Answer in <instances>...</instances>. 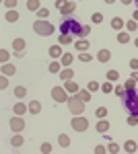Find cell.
Returning <instances> with one entry per match:
<instances>
[{"mask_svg": "<svg viewBox=\"0 0 138 154\" xmlns=\"http://www.w3.org/2000/svg\"><path fill=\"white\" fill-rule=\"evenodd\" d=\"M111 27H114V29H122V27H124V19H120V17L111 19Z\"/></svg>", "mask_w": 138, "mask_h": 154, "instance_id": "20", "label": "cell"}, {"mask_svg": "<svg viewBox=\"0 0 138 154\" xmlns=\"http://www.w3.org/2000/svg\"><path fill=\"white\" fill-rule=\"evenodd\" d=\"M105 2H107V4H111V2H115V0H105Z\"/></svg>", "mask_w": 138, "mask_h": 154, "instance_id": "53", "label": "cell"}, {"mask_svg": "<svg viewBox=\"0 0 138 154\" xmlns=\"http://www.w3.org/2000/svg\"><path fill=\"white\" fill-rule=\"evenodd\" d=\"M58 11L62 12V17H68V14H72V12L76 11V4H74L72 0H64V4H62Z\"/></svg>", "mask_w": 138, "mask_h": 154, "instance_id": "7", "label": "cell"}, {"mask_svg": "<svg viewBox=\"0 0 138 154\" xmlns=\"http://www.w3.org/2000/svg\"><path fill=\"white\" fill-rule=\"evenodd\" d=\"M117 41H120V43H128V41H130V35H128V33H120V35H117Z\"/></svg>", "mask_w": 138, "mask_h": 154, "instance_id": "29", "label": "cell"}, {"mask_svg": "<svg viewBox=\"0 0 138 154\" xmlns=\"http://www.w3.org/2000/svg\"><path fill=\"white\" fill-rule=\"evenodd\" d=\"M62 64H64V66H70V64H72V54H64V56H62Z\"/></svg>", "mask_w": 138, "mask_h": 154, "instance_id": "26", "label": "cell"}, {"mask_svg": "<svg viewBox=\"0 0 138 154\" xmlns=\"http://www.w3.org/2000/svg\"><path fill=\"white\" fill-rule=\"evenodd\" d=\"M105 115H107V109H105V107H99V109H97V117L105 119Z\"/></svg>", "mask_w": 138, "mask_h": 154, "instance_id": "32", "label": "cell"}, {"mask_svg": "<svg viewBox=\"0 0 138 154\" xmlns=\"http://www.w3.org/2000/svg\"><path fill=\"white\" fill-rule=\"evenodd\" d=\"M6 86H8V78H6V74H4V76L0 78V88H6Z\"/></svg>", "mask_w": 138, "mask_h": 154, "instance_id": "42", "label": "cell"}, {"mask_svg": "<svg viewBox=\"0 0 138 154\" xmlns=\"http://www.w3.org/2000/svg\"><path fill=\"white\" fill-rule=\"evenodd\" d=\"M122 4H130V2H134V0H120Z\"/></svg>", "mask_w": 138, "mask_h": 154, "instance_id": "51", "label": "cell"}, {"mask_svg": "<svg viewBox=\"0 0 138 154\" xmlns=\"http://www.w3.org/2000/svg\"><path fill=\"white\" fill-rule=\"evenodd\" d=\"M72 41V35H68V33H60V45H66V43H70Z\"/></svg>", "mask_w": 138, "mask_h": 154, "instance_id": "18", "label": "cell"}, {"mask_svg": "<svg viewBox=\"0 0 138 154\" xmlns=\"http://www.w3.org/2000/svg\"><path fill=\"white\" fill-rule=\"evenodd\" d=\"M11 144L12 146H21V144H23V138H21V136H14V138L11 140Z\"/></svg>", "mask_w": 138, "mask_h": 154, "instance_id": "35", "label": "cell"}, {"mask_svg": "<svg viewBox=\"0 0 138 154\" xmlns=\"http://www.w3.org/2000/svg\"><path fill=\"white\" fill-rule=\"evenodd\" d=\"M64 88H66L68 93H79V84L74 82L72 78H70V80H66V84H64Z\"/></svg>", "mask_w": 138, "mask_h": 154, "instance_id": "11", "label": "cell"}, {"mask_svg": "<svg viewBox=\"0 0 138 154\" xmlns=\"http://www.w3.org/2000/svg\"><path fill=\"white\" fill-rule=\"evenodd\" d=\"M91 33V27L89 25H82V33H81V39H87V35Z\"/></svg>", "mask_w": 138, "mask_h": 154, "instance_id": "30", "label": "cell"}, {"mask_svg": "<svg viewBox=\"0 0 138 154\" xmlns=\"http://www.w3.org/2000/svg\"><path fill=\"white\" fill-rule=\"evenodd\" d=\"M58 31L60 33H68V35H76L81 37L82 33V25L76 21V19H70V17H66L62 23H60V27H58Z\"/></svg>", "mask_w": 138, "mask_h": 154, "instance_id": "2", "label": "cell"}, {"mask_svg": "<svg viewBox=\"0 0 138 154\" xmlns=\"http://www.w3.org/2000/svg\"><path fill=\"white\" fill-rule=\"evenodd\" d=\"M14 113H17V115H23L25 113V105L23 103H17V105H14Z\"/></svg>", "mask_w": 138, "mask_h": 154, "instance_id": "27", "label": "cell"}, {"mask_svg": "<svg viewBox=\"0 0 138 154\" xmlns=\"http://www.w3.org/2000/svg\"><path fill=\"white\" fill-rule=\"evenodd\" d=\"M29 111H31V113H39V111H41L39 101H31V103H29Z\"/></svg>", "mask_w": 138, "mask_h": 154, "instance_id": "16", "label": "cell"}, {"mask_svg": "<svg viewBox=\"0 0 138 154\" xmlns=\"http://www.w3.org/2000/svg\"><path fill=\"white\" fill-rule=\"evenodd\" d=\"M134 2H136V6H138V0H134Z\"/></svg>", "mask_w": 138, "mask_h": 154, "instance_id": "55", "label": "cell"}, {"mask_svg": "<svg viewBox=\"0 0 138 154\" xmlns=\"http://www.w3.org/2000/svg\"><path fill=\"white\" fill-rule=\"evenodd\" d=\"M50 56H52V58H60V56H62V45H52V48H50Z\"/></svg>", "mask_w": 138, "mask_h": 154, "instance_id": "12", "label": "cell"}, {"mask_svg": "<svg viewBox=\"0 0 138 154\" xmlns=\"http://www.w3.org/2000/svg\"><path fill=\"white\" fill-rule=\"evenodd\" d=\"M68 109L74 113V115H81L82 111H85V101H82L79 95L70 97V99H68Z\"/></svg>", "mask_w": 138, "mask_h": 154, "instance_id": "4", "label": "cell"}, {"mask_svg": "<svg viewBox=\"0 0 138 154\" xmlns=\"http://www.w3.org/2000/svg\"><path fill=\"white\" fill-rule=\"evenodd\" d=\"M70 125H72L74 131H87L89 130V119L87 117H74L70 121Z\"/></svg>", "mask_w": 138, "mask_h": 154, "instance_id": "5", "label": "cell"}, {"mask_svg": "<svg viewBox=\"0 0 138 154\" xmlns=\"http://www.w3.org/2000/svg\"><path fill=\"white\" fill-rule=\"evenodd\" d=\"M60 66H62L60 62H52V64H50V72H54V74H56V72H60Z\"/></svg>", "mask_w": 138, "mask_h": 154, "instance_id": "28", "label": "cell"}, {"mask_svg": "<svg viewBox=\"0 0 138 154\" xmlns=\"http://www.w3.org/2000/svg\"><path fill=\"white\" fill-rule=\"evenodd\" d=\"M124 86H126V88H134V86H136V80H134V78L130 76V78H128L126 82H124Z\"/></svg>", "mask_w": 138, "mask_h": 154, "instance_id": "33", "label": "cell"}, {"mask_svg": "<svg viewBox=\"0 0 138 154\" xmlns=\"http://www.w3.org/2000/svg\"><path fill=\"white\" fill-rule=\"evenodd\" d=\"M41 152H46V154H47V152H52V146H50L47 142H46V144H41Z\"/></svg>", "mask_w": 138, "mask_h": 154, "instance_id": "45", "label": "cell"}, {"mask_svg": "<svg viewBox=\"0 0 138 154\" xmlns=\"http://www.w3.org/2000/svg\"><path fill=\"white\" fill-rule=\"evenodd\" d=\"M33 31L37 33V35L47 37V35H52V33H54V25L47 23L46 19H39V21H35V23H33Z\"/></svg>", "mask_w": 138, "mask_h": 154, "instance_id": "3", "label": "cell"}, {"mask_svg": "<svg viewBox=\"0 0 138 154\" xmlns=\"http://www.w3.org/2000/svg\"><path fill=\"white\" fill-rule=\"evenodd\" d=\"M126 27H128V31H136V29H138L136 21H128V23H126Z\"/></svg>", "mask_w": 138, "mask_h": 154, "instance_id": "36", "label": "cell"}, {"mask_svg": "<svg viewBox=\"0 0 138 154\" xmlns=\"http://www.w3.org/2000/svg\"><path fill=\"white\" fill-rule=\"evenodd\" d=\"M97 131H101V134H105V131H109V121H105V119H101V121L97 123Z\"/></svg>", "mask_w": 138, "mask_h": 154, "instance_id": "14", "label": "cell"}, {"mask_svg": "<svg viewBox=\"0 0 138 154\" xmlns=\"http://www.w3.org/2000/svg\"><path fill=\"white\" fill-rule=\"evenodd\" d=\"M60 76H62L64 80H70V78L74 76V72H72V70H70V68H68V70H62V72H60Z\"/></svg>", "mask_w": 138, "mask_h": 154, "instance_id": "24", "label": "cell"}, {"mask_svg": "<svg viewBox=\"0 0 138 154\" xmlns=\"http://www.w3.org/2000/svg\"><path fill=\"white\" fill-rule=\"evenodd\" d=\"M107 78H109V80H117V78H120L117 70H109V72H107Z\"/></svg>", "mask_w": 138, "mask_h": 154, "instance_id": "31", "label": "cell"}, {"mask_svg": "<svg viewBox=\"0 0 138 154\" xmlns=\"http://www.w3.org/2000/svg\"><path fill=\"white\" fill-rule=\"evenodd\" d=\"M134 45H136V48H138V39H136V41H134Z\"/></svg>", "mask_w": 138, "mask_h": 154, "instance_id": "54", "label": "cell"}, {"mask_svg": "<svg viewBox=\"0 0 138 154\" xmlns=\"http://www.w3.org/2000/svg\"><path fill=\"white\" fill-rule=\"evenodd\" d=\"M0 58H2V62H6V60H8V51L2 49V51H0Z\"/></svg>", "mask_w": 138, "mask_h": 154, "instance_id": "47", "label": "cell"}, {"mask_svg": "<svg viewBox=\"0 0 138 154\" xmlns=\"http://www.w3.org/2000/svg\"><path fill=\"white\" fill-rule=\"evenodd\" d=\"M14 95L19 97V99H23V97L27 95V91H25V86H17V88H14Z\"/></svg>", "mask_w": 138, "mask_h": 154, "instance_id": "25", "label": "cell"}, {"mask_svg": "<svg viewBox=\"0 0 138 154\" xmlns=\"http://www.w3.org/2000/svg\"><path fill=\"white\" fill-rule=\"evenodd\" d=\"M122 105L126 107L132 115H138V91L136 88H126V93L122 97Z\"/></svg>", "mask_w": 138, "mask_h": 154, "instance_id": "1", "label": "cell"}, {"mask_svg": "<svg viewBox=\"0 0 138 154\" xmlns=\"http://www.w3.org/2000/svg\"><path fill=\"white\" fill-rule=\"evenodd\" d=\"M52 99H54L56 103H68V97H66V91H64V88H60V86H56V88H52Z\"/></svg>", "mask_w": 138, "mask_h": 154, "instance_id": "6", "label": "cell"}, {"mask_svg": "<svg viewBox=\"0 0 138 154\" xmlns=\"http://www.w3.org/2000/svg\"><path fill=\"white\" fill-rule=\"evenodd\" d=\"M58 142H60V146H64V148H66V146H70V138L66 136V134H62V136L58 138Z\"/></svg>", "mask_w": 138, "mask_h": 154, "instance_id": "22", "label": "cell"}, {"mask_svg": "<svg viewBox=\"0 0 138 154\" xmlns=\"http://www.w3.org/2000/svg\"><path fill=\"white\" fill-rule=\"evenodd\" d=\"M37 17H39V19H46L47 17V8H39V11H37Z\"/></svg>", "mask_w": 138, "mask_h": 154, "instance_id": "43", "label": "cell"}, {"mask_svg": "<svg viewBox=\"0 0 138 154\" xmlns=\"http://www.w3.org/2000/svg\"><path fill=\"white\" fill-rule=\"evenodd\" d=\"M134 21H138V8L134 11Z\"/></svg>", "mask_w": 138, "mask_h": 154, "instance_id": "52", "label": "cell"}, {"mask_svg": "<svg viewBox=\"0 0 138 154\" xmlns=\"http://www.w3.org/2000/svg\"><path fill=\"white\" fill-rule=\"evenodd\" d=\"M12 48L17 49V51H23V49L27 48V43H25V39H14V41H12Z\"/></svg>", "mask_w": 138, "mask_h": 154, "instance_id": "13", "label": "cell"}, {"mask_svg": "<svg viewBox=\"0 0 138 154\" xmlns=\"http://www.w3.org/2000/svg\"><path fill=\"white\" fill-rule=\"evenodd\" d=\"M101 21H103V14L101 12H95L93 14V23H101Z\"/></svg>", "mask_w": 138, "mask_h": 154, "instance_id": "39", "label": "cell"}, {"mask_svg": "<svg viewBox=\"0 0 138 154\" xmlns=\"http://www.w3.org/2000/svg\"><path fill=\"white\" fill-rule=\"evenodd\" d=\"M138 123V115H132L130 113V117H128V125H136Z\"/></svg>", "mask_w": 138, "mask_h": 154, "instance_id": "37", "label": "cell"}, {"mask_svg": "<svg viewBox=\"0 0 138 154\" xmlns=\"http://www.w3.org/2000/svg\"><path fill=\"white\" fill-rule=\"evenodd\" d=\"M79 60H81V62H91V54H87V51H81Z\"/></svg>", "mask_w": 138, "mask_h": 154, "instance_id": "34", "label": "cell"}, {"mask_svg": "<svg viewBox=\"0 0 138 154\" xmlns=\"http://www.w3.org/2000/svg\"><path fill=\"white\" fill-rule=\"evenodd\" d=\"M95 152H97V154H103L105 148H103V146H97V148H95Z\"/></svg>", "mask_w": 138, "mask_h": 154, "instance_id": "49", "label": "cell"}, {"mask_svg": "<svg viewBox=\"0 0 138 154\" xmlns=\"http://www.w3.org/2000/svg\"><path fill=\"white\" fill-rule=\"evenodd\" d=\"M2 74H6V76H11V74H14V66H11V64H2Z\"/></svg>", "mask_w": 138, "mask_h": 154, "instance_id": "15", "label": "cell"}, {"mask_svg": "<svg viewBox=\"0 0 138 154\" xmlns=\"http://www.w3.org/2000/svg\"><path fill=\"white\" fill-rule=\"evenodd\" d=\"M109 58H111V51H109V49H101V51H99V54H97V60H99V62H109Z\"/></svg>", "mask_w": 138, "mask_h": 154, "instance_id": "10", "label": "cell"}, {"mask_svg": "<svg viewBox=\"0 0 138 154\" xmlns=\"http://www.w3.org/2000/svg\"><path fill=\"white\" fill-rule=\"evenodd\" d=\"M4 4H6V8H12V6H17V0H4Z\"/></svg>", "mask_w": 138, "mask_h": 154, "instance_id": "46", "label": "cell"}, {"mask_svg": "<svg viewBox=\"0 0 138 154\" xmlns=\"http://www.w3.org/2000/svg\"><path fill=\"white\" fill-rule=\"evenodd\" d=\"M11 130H12V131H23V130H25V119L12 117V119H11Z\"/></svg>", "mask_w": 138, "mask_h": 154, "instance_id": "8", "label": "cell"}, {"mask_svg": "<svg viewBox=\"0 0 138 154\" xmlns=\"http://www.w3.org/2000/svg\"><path fill=\"white\" fill-rule=\"evenodd\" d=\"M132 78H134V80L138 82V70H134V74H132Z\"/></svg>", "mask_w": 138, "mask_h": 154, "instance_id": "50", "label": "cell"}, {"mask_svg": "<svg viewBox=\"0 0 138 154\" xmlns=\"http://www.w3.org/2000/svg\"><path fill=\"white\" fill-rule=\"evenodd\" d=\"M124 88H126V86H122V84H120V86H115V88H114V91H115V95L124 97V93H126V91H124Z\"/></svg>", "mask_w": 138, "mask_h": 154, "instance_id": "41", "label": "cell"}, {"mask_svg": "<svg viewBox=\"0 0 138 154\" xmlns=\"http://www.w3.org/2000/svg\"><path fill=\"white\" fill-rule=\"evenodd\" d=\"M74 48L79 49V51H87V49L91 48V43H89V41H87V39H79V41H76V43H74Z\"/></svg>", "mask_w": 138, "mask_h": 154, "instance_id": "9", "label": "cell"}, {"mask_svg": "<svg viewBox=\"0 0 138 154\" xmlns=\"http://www.w3.org/2000/svg\"><path fill=\"white\" fill-rule=\"evenodd\" d=\"M27 8H29V11H39V0H29V2H27Z\"/></svg>", "mask_w": 138, "mask_h": 154, "instance_id": "21", "label": "cell"}, {"mask_svg": "<svg viewBox=\"0 0 138 154\" xmlns=\"http://www.w3.org/2000/svg\"><path fill=\"white\" fill-rule=\"evenodd\" d=\"M17 19H19V12L17 11H8L6 12V21H8V23H14Z\"/></svg>", "mask_w": 138, "mask_h": 154, "instance_id": "17", "label": "cell"}, {"mask_svg": "<svg viewBox=\"0 0 138 154\" xmlns=\"http://www.w3.org/2000/svg\"><path fill=\"white\" fill-rule=\"evenodd\" d=\"M101 91H103V93H111V91H114V86H111V82H105L103 86H101Z\"/></svg>", "mask_w": 138, "mask_h": 154, "instance_id": "40", "label": "cell"}, {"mask_svg": "<svg viewBox=\"0 0 138 154\" xmlns=\"http://www.w3.org/2000/svg\"><path fill=\"white\" fill-rule=\"evenodd\" d=\"M87 88H89V91H91V93H95V91H99V88H101V86H99V84H97V82H93V80H91V82H89V86H87Z\"/></svg>", "mask_w": 138, "mask_h": 154, "instance_id": "38", "label": "cell"}, {"mask_svg": "<svg viewBox=\"0 0 138 154\" xmlns=\"http://www.w3.org/2000/svg\"><path fill=\"white\" fill-rule=\"evenodd\" d=\"M124 150H126V152H136V142L128 140V142L124 144Z\"/></svg>", "mask_w": 138, "mask_h": 154, "instance_id": "19", "label": "cell"}, {"mask_svg": "<svg viewBox=\"0 0 138 154\" xmlns=\"http://www.w3.org/2000/svg\"><path fill=\"white\" fill-rule=\"evenodd\" d=\"M107 150H109V152H117L120 148H117V144H109V148H107Z\"/></svg>", "mask_w": 138, "mask_h": 154, "instance_id": "48", "label": "cell"}, {"mask_svg": "<svg viewBox=\"0 0 138 154\" xmlns=\"http://www.w3.org/2000/svg\"><path fill=\"white\" fill-rule=\"evenodd\" d=\"M79 97L87 103V101H91V91H89V88H87V91H79Z\"/></svg>", "mask_w": 138, "mask_h": 154, "instance_id": "23", "label": "cell"}, {"mask_svg": "<svg viewBox=\"0 0 138 154\" xmlns=\"http://www.w3.org/2000/svg\"><path fill=\"white\" fill-rule=\"evenodd\" d=\"M130 68H132V70H138V60L136 58L130 60Z\"/></svg>", "mask_w": 138, "mask_h": 154, "instance_id": "44", "label": "cell"}]
</instances>
